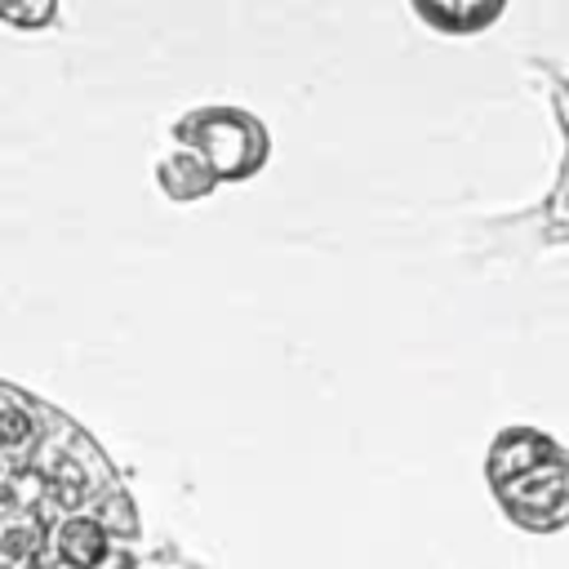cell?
Returning <instances> with one entry per match:
<instances>
[{
  "label": "cell",
  "instance_id": "1",
  "mask_svg": "<svg viewBox=\"0 0 569 569\" xmlns=\"http://www.w3.org/2000/svg\"><path fill=\"white\" fill-rule=\"evenodd\" d=\"M129 480L80 418L0 378V569H133Z\"/></svg>",
  "mask_w": 569,
  "mask_h": 569
},
{
  "label": "cell",
  "instance_id": "8",
  "mask_svg": "<svg viewBox=\"0 0 569 569\" xmlns=\"http://www.w3.org/2000/svg\"><path fill=\"white\" fill-rule=\"evenodd\" d=\"M538 71H542V80L551 89V111H556V124H560L565 147H569V76L560 67H547V62H538Z\"/></svg>",
  "mask_w": 569,
  "mask_h": 569
},
{
  "label": "cell",
  "instance_id": "5",
  "mask_svg": "<svg viewBox=\"0 0 569 569\" xmlns=\"http://www.w3.org/2000/svg\"><path fill=\"white\" fill-rule=\"evenodd\" d=\"M156 182H160V191H164L169 200H178V204H187V200H204V196L218 187L213 169H209L196 151H187V147L169 151V156L156 164Z\"/></svg>",
  "mask_w": 569,
  "mask_h": 569
},
{
  "label": "cell",
  "instance_id": "3",
  "mask_svg": "<svg viewBox=\"0 0 569 569\" xmlns=\"http://www.w3.org/2000/svg\"><path fill=\"white\" fill-rule=\"evenodd\" d=\"M173 142L196 151L218 182H244L253 178L267 156H271V133L267 124L231 102H209V107H191L173 120Z\"/></svg>",
  "mask_w": 569,
  "mask_h": 569
},
{
  "label": "cell",
  "instance_id": "2",
  "mask_svg": "<svg viewBox=\"0 0 569 569\" xmlns=\"http://www.w3.org/2000/svg\"><path fill=\"white\" fill-rule=\"evenodd\" d=\"M485 485L520 533L569 529V449L542 427H502L485 449Z\"/></svg>",
  "mask_w": 569,
  "mask_h": 569
},
{
  "label": "cell",
  "instance_id": "4",
  "mask_svg": "<svg viewBox=\"0 0 569 569\" xmlns=\"http://www.w3.org/2000/svg\"><path fill=\"white\" fill-rule=\"evenodd\" d=\"M409 4L440 36H480L507 13V0H409Z\"/></svg>",
  "mask_w": 569,
  "mask_h": 569
},
{
  "label": "cell",
  "instance_id": "6",
  "mask_svg": "<svg viewBox=\"0 0 569 569\" xmlns=\"http://www.w3.org/2000/svg\"><path fill=\"white\" fill-rule=\"evenodd\" d=\"M533 213H538V222H542V240L569 244V147H565V160H560V173H556L547 200H542Z\"/></svg>",
  "mask_w": 569,
  "mask_h": 569
},
{
  "label": "cell",
  "instance_id": "7",
  "mask_svg": "<svg viewBox=\"0 0 569 569\" xmlns=\"http://www.w3.org/2000/svg\"><path fill=\"white\" fill-rule=\"evenodd\" d=\"M0 22L13 31H49L58 22V0H0Z\"/></svg>",
  "mask_w": 569,
  "mask_h": 569
}]
</instances>
